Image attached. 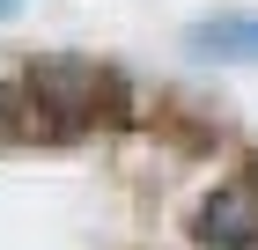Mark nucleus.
<instances>
[{
	"instance_id": "nucleus-1",
	"label": "nucleus",
	"mask_w": 258,
	"mask_h": 250,
	"mask_svg": "<svg viewBox=\"0 0 258 250\" xmlns=\"http://www.w3.org/2000/svg\"><path fill=\"white\" fill-rule=\"evenodd\" d=\"M192 235H199L207 250H258V206H251L243 192H214L207 206H199Z\"/></svg>"
},
{
	"instance_id": "nucleus-2",
	"label": "nucleus",
	"mask_w": 258,
	"mask_h": 250,
	"mask_svg": "<svg viewBox=\"0 0 258 250\" xmlns=\"http://www.w3.org/2000/svg\"><path fill=\"white\" fill-rule=\"evenodd\" d=\"M199 52H221V59H258V22L251 15H221V22H199L192 30Z\"/></svg>"
},
{
	"instance_id": "nucleus-3",
	"label": "nucleus",
	"mask_w": 258,
	"mask_h": 250,
	"mask_svg": "<svg viewBox=\"0 0 258 250\" xmlns=\"http://www.w3.org/2000/svg\"><path fill=\"white\" fill-rule=\"evenodd\" d=\"M0 133H22V96L15 89H0Z\"/></svg>"
},
{
	"instance_id": "nucleus-4",
	"label": "nucleus",
	"mask_w": 258,
	"mask_h": 250,
	"mask_svg": "<svg viewBox=\"0 0 258 250\" xmlns=\"http://www.w3.org/2000/svg\"><path fill=\"white\" fill-rule=\"evenodd\" d=\"M8 15H22V0H0V22H8Z\"/></svg>"
}]
</instances>
